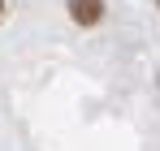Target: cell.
Returning a JSON list of instances; mask_svg holds the SVG:
<instances>
[{"label": "cell", "instance_id": "obj_1", "mask_svg": "<svg viewBox=\"0 0 160 151\" xmlns=\"http://www.w3.org/2000/svg\"><path fill=\"white\" fill-rule=\"evenodd\" d=\"M74 26H100L104 22V0H65Z\"/></svg>", "mask_w": 160, "mask_h": 151}, {"label": "cell", "instance_id": "obj_2", "mask_svg": "<svg viewBox=\"0 0 160 151\" xmlns=\"http://www.w3.org/2000/svg\"><path fill=\"white\" fill-rule=\"evenodd\" d=\"M0 13H4V0H0Z\"/></svg>", "mask_w": 160, "mask_h": 151}]
</instances>
